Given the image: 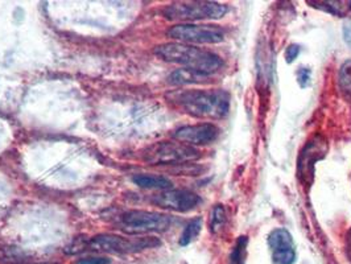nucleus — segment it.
Instances as JSON below:
<instances>
[{
    "mask_svg": "<svg viewBox=\"0 0 351 264\" xmlns=\"http://www.w3.org/2000/svg\"><path fill=\"white\" fill-rule=\"evenodd\" d=\"M268 246L272 254V263L293 264L296 262L293 238L288 230H272L268 235Z\"/></svg>",
    "mask_w": 351,
    "mask_h": 264,
    "instance_id": "9d476101",
    "label": "nucleus"
},
{
    "mask_svg": "<svg viewBox=\"0 0 351 264\" xmlns=\"http://www.w3.org/2000/svg\"><path fill=\"white\" fill-rule=\"evenodd\" d=\"M226 211L222 205H215L210 213V226L211 232L217 234L223 226L226 225Z\"/></svg>",
    "mask_w": 351,
    "mask_h": 264,
    "instance_id": "a211bd4d",
    "label": "nucleus"
},
{
    "mask_svg": "<svg viewBox=\"0 0 351 264\" xmlns=\"http://www.w3.org/2000/svg\"><path fill=\"white\" fill-rule=\"evenodd\" d=\"M201 201L202 200L198 194L191 191H185V189L162 191L158 194H155L151 200L154 205H156L161 209L178 211V213L193 211L201 204Z\"/></svg>",
    "mask_w": 351,
    "mask_h": 264,
    "instance_id": "1a4fd4ad",
    "label": "nucleus"
},
{
    "mask_svg": "<svg viewBox=\"0 0 351 264\" xmlns=\"http://www.w3.org/2000/svg\"><path fill=\"white\" fill-rule=\"evenodd\" d=\"M346 250H348V255L350 258L351 261V230L349 231V235H348V243H346Z\"/></svg>",
    "mask_w": 351,
    "mask_h": 264,
    "instance_id": "b1692460",
    "label": "nucleus"
},
{
    "mask_svg": "<svg viewBox=\"0 0 351 264\" xmlns=\"http://www.w3.org/2000/svg\"><path fill=\"white\" fill-rule=\"evenodd\" d=\"M308 4L339 18H343L351 12L350 0H319V1L309 0Z\"/></svg>",
    "mask_w": 351,
    "mask_h": 264,
    "instance_id": "f8f14e48",
    "label": "nucleus"
},
{
    "mask_svg": "<svg viewBox=\"0 0 351 264\" xmlns=\"http://www.w3.org/2000/svg\"><path fill=\"white\" fill-rule=\"evenodd\" d=\"M158 245L160 241L154 237L125 238L114 234H102L90 239L88 250L105 254H132Z\"/></svg>",
    "mask_w": 351,
    "mask_h": 264,
    "instance_id": "39448f33",
    "label": "nucleus"
},
{
    "mask_svg": "<svg viewBox=\"0 0 351 264\" xmlns=\"http://www.w3.org/2000/svg\"><path fill=\"white\" fill-rule=\"evenodd\" d=\"M201 158V152L180 141H158L147 147L141 158L149 165H184Z\"/></svg>",
    "mask_w": 351,
    "mask_h": 264,
    "instance_id": "7ed1b4c3",
    "label": "nucleus"
},
{
    "mask_svg": "<svg viewBox=\"0 0 351 264\" xmlns=\"http://www.w3.org/2000/svg\"><path fill=\"white\" fill-rule=\"evenodd\" d=\"M32 264H57V263H52V262H44V263H32Z\"/></svg>",
    "mask_w": 351,
    "mask_h": 264,
    "instance_id": "393cba45",
    "label": "nucleus"
},
{
    "mask_svg": "<svg viewBox=\"0 0 351 264\" xmlns=\"http://www.w3.org/2000/svg\"><path fill=\"white\" fill-rule=\"evenodd\" d=\"M77 264H111V261L108 258H104V256H95V258L80 259Z\"/></svg>",
    "mask_w": 351,
    "mask_h": 264,
    "instance_id": "4be33fe9",
    "label": "nucleus"
},
{
    "mask_svg": "<svg viewBox=\"0 0 351 264\" xmlns=\"http://www.w3.org/2000/svg\"><path fill=\"white\" fill-rule=\"evenodd\" d=\"M132 181L143 189H158V191H169L173 184L169 178L158 175H138L134 177Z\"/></svg>",
    "mask_w": 351,
    "mask_h": 264,
    "instance_id": "ddd939ff",
    "label": "nucleus"
},
{
    "mask_svg": "<svg viewBox=\"0 0 351 264\" xmlns=\"http://www.w3.org/2000/svg\"><path fill=\"white\" fill-rule=\"evenodd\" d=\"M208 74L199 71H191V69H177L173 71L168 81L172 85H191V84H202L208 80Z\"/></svg>",
    "mask_w": 351,
    "mask_h": 264,
    "instance_id": "4468645a",
    "label": "nucleus"
},
{
    "mask_svg": "<svg viewBox=\"0 0 351 264\" xmlns=\"http://www.w3.org/2000/svg\"><path fill=\"white\" fill-rule=\"evenodd\" d=\"M167 35L184 44H219L225 40V31L219 25L177 24L169 28Z\"/></svg>",
    "mask_w": 351,
    "mask_h": 264,
    "instance_id": "0eeeda50",
    "label": "nucleus"
},
{
    "mask_svg": "<svg viewBox=\"0 0 351 264\" xmlns=\"http://www.w3.org/2000/svg\"><path fill=\"white\" fill-rule=\"evenodd\" d=\"M88 243H90V239L86 237H77L71 241L68 246L65 247L64 251L68 255H75V254H80L88 248Z\"/></svg>",
    "mask_w": 351,
    "mask_h": 264,
    "instance_id": "6ab92c4d",
    "label": "nucleus"
},
{
    "mask_svg": "<svg viewBox=\"0 0 351 264\" xmlns=\"http://www.w3.org/2000/svg\"><path fill=\"white\" fill-rule=\"evenodd\" d=\"M247 237H239L235 246L232 248L230 256H228V264H246Z\"/></svg>",
    "mask_w": 351,
    "mask_h": 264,
    "instance_id": "f3484780",
    "label": "nucleus"
},
{
    "mask_svg": "<svg viewBox=\"0 0 351 264\" xmlns=\"http://www.w3.org/2000/svg\"><path fill=\"white\" fill-rule=\"evenodd\" d=\"M343 38H345L346 44L351 48V21L345 23V25H343Z\"/></svg>",
    "mask_w": 351,
    "mask_h": 264,
    "instance_id": "5701e85b",
    "label": "nucleus"
},
{
    "mask_svg": "<svg viewBox=\"0 0 351 264\" xmlns=\"http://www.w3.org/2000/svg\"><path fill=\"white\" fill-rule=\"evenodd\" d=\"M338 86L343 97L351 102V60L342 64L338 71Z\"/></svg>",
    "mask_w": 351,
    "mask_h": 264,
    "instance_id": "2eb2a0df",
    "label": "nucleus"
},
{
    "mask_svg": "<svg viewBox=\"0 0 351 264\" xmlns=\"http://www.w3.org/2000/svg\"><path fill=\"white\" fill-rule=\"evenodd\" d=\"M172 218L156 211H130L121 218V226L130 235H141L147 232H162L171 228Z\"/></svg>",
    "mask_w": 351,
    "mask_h": 264,
    "instance_id": "423d86ee",
    "label": "nucleus"
},
{
    "mask_svg": "<svg viewBox=\"0 0 351 264\" xmlns=\"http://www.w3.org/2000/svg\"><path fill=\"white\" fill-rule=\"evenodd\" d=\"M168 98L184 112L202 119H221L230 108V95L223 90H184Z\"/></svg>",
    "mask_w": 351,
    "mask_h": 264,
    "instance_id": "f257e3e1",
    "label": "nucleus"
},
{
    "mask_svg": "<svg viewBox=\"0 0 351 264\" xmlns=\"http://www.w3.org/2000/svg\"><path fill=\"white\" fill-rule=\"evenodd\" d=\"M219 136V128L211 123L184 125L173 134L176 141L188 145H208L217 141Z\"/></svg>",
    "mask_w": 351,
    "mask_h": 264,
    "instance_id": "9b49d317",
    "label": "nucleus"
},
{
    "mask_svg": "<svg viewBox=\"0 0 351 264\" xmlns=\"http://www.w3.org/2000/svg\"><path fill=\"white\" fill-rule=\"evenodd\" d=\"M326 152H328V143L321 135H316L302 148L298 158V176L304 185L312 184L316 163L325 158Z\"/></svg>",
    "mask_w": 351,
    "mask_h": 264,
    "instance_id": "6e6552de",
    "label": "nucleus"
},
{
    "mask_svg": "<svg viewBox=\"0 0 351 264\" xmlns=\"http://www.w3.org/2000/svg\"><path fill=\"white\" fill-rule=\"evenodd\" d=\"M202 229V218H194L192 219L182 231L181 237H180V246L185 247L191 245L194 239L198 237V234L201 232Z\"/></svg>",
    "mask_w": 351,
    "mask_h": 264,
    "instance_id": "dca6fc26",
    "label": "nucleus"
},
{
    "mask_svg": "<svg viewBox=\"0 0 351 264\" xmlns=\"http://www.w3.org/2000/svg\"><path fill=\"white\" fill-rule=\"evenodd\" d=\"M228 12V5L217 1H184L168 5L162 14L169 20L195 21V20H217Z\"/></svg>",
    "mask_w": 351,
    "mask_h": 264,
    "instance_id": "20e7f679",
    "label": "nucleus"
},
{
    "mask_svg": "<svg viewBox=\"0 0 351 264\" xmlns=\"http://www.w3.org/2000/svg\"><path fill=\"white\" fill-rule=\"evenodd\" d=\"M155 54L167 62L178 64L185 69L199 71L208 75L219 71L223 65V61L218 54L184 43L161 44L155 48Z\"/></svg>",
    "mask_w": 351,
    "mask_h": 264,
    "instance_id": "f03ea898",
    "label": "nucleus"
},
{
    "mask_svg": "<svg viewBox=\"0 0 351 264\" xmlns=\"http://www.w3.org/2000/svg\"><path fill=\"white\" fill-rule=\"evenodd\" d=\"M300 54V47L299 45H296V44H292V45H289L288 48H287V52H285V61L288 62V64H292L296 58H298V56Z\"/></svg>",
    "mask_w": 351,
    "mask_h": 264,
    "instance_id": "412c9836",
    "label": "nucleus"
},
{
    "mask_svg": "<svg viewBox=\"0 0 351 264\" xmlns=\"http://www.w3.org/2000/svg\"><path fill=\"white\" fill-rule=\"evenodd\" d=\"M298 82H299L300 88H306L311 84V69L300 68L298 71Z\"/></svg>",
    "mask_w": 351,
    "mask_h": 264,
    "instance_id": "aec40b11",
    "label": "nucleus"
}]
</instances>
